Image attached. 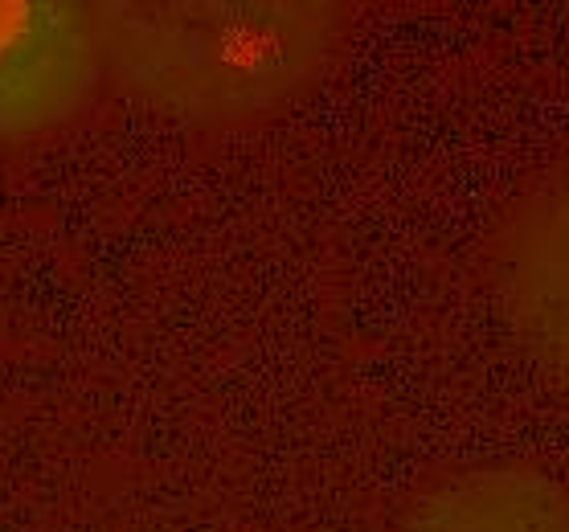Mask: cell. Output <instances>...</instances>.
Segmentation results:
<instances>
[{"label": "cell", "instance_id": "1", "mask_svg": "<svg viewBox=\"0 0 569 532\" xmlns=\"http://www.w3.org/2000/svg\"><path fill=\"white\" fill-rule=\"evenodd\" d=\"M103 82L193 128L267 119L337 62L349 9L332 0H91Z\"/></svg>", "mask_w": 569, "mask_h": 532}, {"label": "cell", "instance_id": "2", "mask_svg": "<svg viewBox=\"0 0 569 532\" xmlns=\"http://www.w3.org/2000/svg\"><path fill=\"white\" fill-rule=\"evenodd\" d=\"M483 274L508 337L569 393V164L529 181L500 209Z\"/></svg>", "mask_w": 569, "mask_h": 532}, {"label": "cell", "instance_id": "3", "mask_svg": "<svg viewBox=\"0 0 569 532\" xmlns=\"http://www.w3.org/2000/svg\"><path fill=\"white\" fill-rule=\"evenodd\" d=\"M103 82L94 9L82 0H0V143L50 135Z\"/></svg>", "mask_w": 569, "mask_h": 532}, {"label": "cell", "instance_id": "4", "mask_svg": "<svg viewBox=\"0 0 569 532\" xmlns=\"http://www.w3.org/2000/svg\"><path fill=\"white\" fill-rule=\"evenodd\" d=\"M393 532H569V488L529 463H476L422 483Z\"/></svg>", "mask_w": 569, "mask_h": 532}]
</instances>
